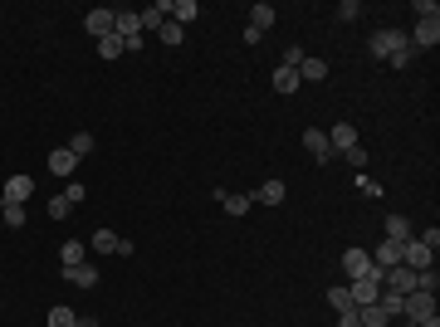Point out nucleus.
I'll return each instance as SVG.
<instances>
[{
  "label": "nucleus",
  "instance_id": "obj_10",
  "mask_svg": "<svg viewBox=\"0 0 440 327\" xmlns=\"http://www.w3.org/2000/svg\"><path fill=\"white\" fill-rule=\"evenodd\" d=\"M84 29H89L93 39H103V34H112V10H108V5H98V10H89V20H84Z\"/></svg>",
  "mask_w": 440,
  "mask_h": 327
},
{
  "label": "nucleus",
  "instance_id": "obj_28",
  "mask_svg": "<svg viewBox=\"0 0 440 327\" xmlns=\"http://www.w3.org/2000/svg\"><path fill=\"white\" fill-rule=\"evenodd\" d=\"M328 303L337 313H347V308H352V293H347V288H328Z\"/></svg>",
  "mask_w": 440,
  "mask_h": 327
},
{
  "label": "nucleus",
  "instance_id": "obj_31",
  "mask_svg": "<svg viewBox=\"0 0 440 327\" xmlns=\"http://www.w3.org/2000/svg\"><path fill=\"white\" fill-rule=\"evenodd\" d=\"M84 196H89L84 181H69V186H64V201H69V206H84Z\"/></svg>",
  "mask_w": 440,
  "mask_h": 327
},
{
  "label": "nucleus",
  "instance_id": "obj_32",
  "mask_svg": "<svg viewBox=\"0 0 440 327\" xmlns=\"http://www.w3.org/2000/svg\"><path fill=\"white\" fill-rule=\"evenodd\" d=\"M49 215H54V220H69V215H74V206H69L64 196H54V201H49Z\"/></svg>",
  "mask_w": 440,
  "mask_h": 327
},
{
  "label": "nucleus",
  "instance_id": "obj_22",
  "mask_svg": "<svg viewBox=\"0 0 440 327\" xmlns=\"http://www.w3.org/2000/svg\"><path fill=\"white\" fill-rule=\"evenodd\" d=\"M93 147H98V142H93V132H74V137H69V152H74L79 161H84V156H89Z\"/></svg>",
  "mask_w": 440,
  "mask_h": 327
},
{
  "label": "nucleus",
  "instance_id": "obj_18",
  "mask_svg": "<svg viewBox=\"0 0 440 327\" xmlns=\"http://www.w3.org/2000/svg\"><path fill=\"white\" fill-rule=\"evenodd\" d=\"M84 254H89V244H79V239H64V244H59V259H64V269L84 264Z\"/></svg>",
  "mask_w": 440,
  "mask_h": 327
},
{
  "label": "nucleus",
  "instance_id": "obj_7",
  "mask_svg": "<svg viewBox=\"0 0 440 327\" xmlns=\"http://www.w3.org/2000/svg\"><path fill=\"white\" fill-rule=\"evenodd\" d=\"M304 147H309L313 161H332V147H328V132H323V127H309V132H304Z\"/></svg>",
  "mask_w": 440,
  "mask_h": 327
},
{
  "label": "nucleus",
  "instance_id": "obj_37",
  "mask_svg": "<svg viewBox=\"0 0 440 327\" xmlns=\"http://www.w3.org/2000/svg\"><path fill=\"white\" fill-rule=\"evenodd\" d=\"M337 327H362V323H357V308H347V313H337Z\"/></svg>",
  "mask_w": 440,
  "mask_h": 327
},
{
  "label": "nucleus",
  "instance_id": "obj_8",
  "mask_svg": "<svg viewBox=\"0 0 440 327\" xmlns=\"http://www.w3.org/2000/svg\"><path fill=\"white\" fill-rule=\"evenodd\" d=\"M64 283H74V288H98V269L84 259V264H74V269H64Z\"/></svg>",
  "mask_w": 440,
  "mask_h": 327
},
{
  "label": "nucleus",
  "instance_id": "obj_1",
  "mask_svg": "<svg viewBox=\"0 0 440 327\" xmlns=\"http://www.w3.org/2000/svg\"><path fill=\"white\" fill-rule=\"evenodd\" d=\"M401 318H406V323H426V318H436V293L411 288V293L401 298Z\"/></svg>",
  "mask_w": 440,
  "mask_h": 327
},
{
  "label": "nucleus",
  "instance_id": "obj_11",
  "mask_svg": "<svg viewBox=\"0 0 440 327\" xmlns=\"http://www.w3.org/2000/svg\"><path fill=\"white\" fill-rule=\"evenodd\" d=\"M49 171H54V176H64V181H69V176H74V171H79V156H74V152H69V147H59V152H49Z\"/></svg>",
  "mask_w": 440,
  "mask_h": 327
},
{
  "label": "nucleus",
  "instance_id": "obj_17",
  "mask_svg": "<svg viewBox=\"0 0 440 327\" xmlns=\"http://www.w3.org/2000/svg\"><path fill=\"white\" fill-rule=\"evenodd\" d=\"M274 93H299V69H274Z\"/></svg>",
  "mask_w": 440,
  "mask_h": 327
},
{
  "label": "nucleus",
  "instance_id": "obj_15",
  "mask_svg": "<svg viewBox=\"0 0 440 327\" xmlns=\"http://www.w3.org/2000/svg\"><path fill=\"white\" fill-rule=\"evenodd\" d=\"M274 20H279V15H274V5H269V0H259V5H250V25H254L259 34H264V29H269Z\"/></svg>",
  "mask_w": 440,
  "mask_h": 327
},
{
  "label": "nucleus",
  "instance_id": "obj_20",
  "mask_svg": "<svg viewBox=\"0 0 440 327\" xmlns=\"http://www.w3.org/2000/svg\"><path fill=\"white\" fill-rule=\"evenodd\" d=\"M357 323L362 327H392V318H387L377 303H367V308H357Z\"/></svg>",
  "mask_w": 440,
  "mask_h": 327
},
{
  "label": "nucleus",
  "instance_id": "obj_6",
  "mask_svg": "<svg viewBox=\"0 0 440 327\" xmlns=\"http://www.w3.org/2000/svg\"><path fill=\"white\" fill-rule=\"evenodd\" d=\"M396 264H401V244H396V239H382V244L372 249V269L387 274V269H396Z\"/></svg>",
  "mask_w": 440,
  "mask_h": 327
},
{
  "label": "nucleus",
  "instance_id": "obj_25",
  "mask_svg": "<svg viewBox=\"0 0 440 327\" xmlns=\"http://www.w3.org/2000/svg\"><path fill=\"white\" fill-rule=\"evenodd\" d=\"M181 34H186V29H181L176 20H162V29H157V39H162V44H181Z\"/></svg>",
  "mask_w": 440,
  "mask_h": 327
},
{
  "label": "nucleus",
  "instance_id": "obj_29",
  "mask_svg": "<svg viewBox=\"0 0 440 327\" xmlns=\"http://www.w3.org/2000/svg\"><path fill=\"white\" fill-rule=\"evenodd\" d=\"M304 59H309V54H304V49H299V44H289V49H284V59H279V64H284V69H299V64H304Z\"/></svg>",
  "mask_w": 440,
  "mask_h": 327
},
{
  "label": "nucleus",
  "instance_id": "obj_4",
  "mask_svg": "<svg viewBox=\"0 0 440 327\" xmlns=\"http://www.w3.org/2000/svg\"><path fill=\"white\" fill-rule=\"evenodd\" d=\"M30 196H34V176H25V171L5 176V191H0V201H5V206H25Z\"/></svg>",
  "mask_w": 440,
  "mask_h": 327
},
{
  "label": "nucleus",
  "instance_id": "obj_19",
  "mask_svg": "<svg viewBox=\"0 0 440 327\" xmlns=\"http://www.w3.org/2000/svg\"><path fill=\"white\" fill-rule=\"evenodd\" d=\"M387 239L406 244V239H411V220H406V215H387Z\"/></svg>",
  "mask_w": 440,
  "mask_h": 327
},
{
  "label": "nucleus",
  "instance_id": "obj_34",
  "mask_svg": "<svg viewBox=\"0 0 440 327\" xmlns=\"http://www.w3.org/2000/svg\"><path fill=\"white\" fill-rule=\"evenodd\" d=\"M411 59H416V49H411V44H406V49H396V54H392V59H387V64H392V69H406V64H411Z\"/></svg>",
  "mask_w": 440,
  "mask_h": 327
},
{
  "label": "nucleus",
  "instance_id": "obj_26",
  "mask_svg": "<svg viewBox=\"0 0 440 327\" xmlns=\"http://www.w3.org/2000/svg\"><path fill=\"white\" fill-rule=\"evenodd\" d=\"M0 220H5L10 229H20V225H25V206H5V201H0Z\"/></svg>",
  "mask_w": 440,
  "mask_h": 327
},
{
  "label": "nucleus",
  "instance_id": "obj_14",
  "mask_svg": "<svg viewBox=\"0 0 440 327\" xmlns=\"http://www.w3.org/2000/svg\"><path fill=\"white\" fill-rule=\"evenodd\" d=\"M172 20L186 29V25H196V20H201V5H196V0H176V5H172Z\"/></svg>",
  "mask_w": 440,
  "mask_h": 327
},
{
  "label": "nucleus",
  "instance_id": "obj_40",
  "mask_svg": "<svg viewBox=\"0 0 440 327\" xmlns=\"http://www.w3.org/2000/svg\"><path fill=\"white\" fill-rule=\"evenodd\" d=\"M401 327H421V323H406V318H401Z\"/></svg>",
  "mask_w": 440,
  "mask_h": 327
},
{
  "label": "nucleus",
  "instance_id": "obj_2",
  "mask_svg": "<svg viewBox=\"0 0 440 327\" xmlns=\"http://www.w3.org/2000/svg\"><path fill=\"white\" fill-rule=\"evenodd\" d=\"M406 39H411V49H416V54H421V49H436V44H440V15H421V20H416V29H411Z\"/></svg>",
  "mask_w": 440,
  "mask_h": 327
},
{
  "label": "nucleus",
  "instance_id": "obj_36",
  "mask_svg": "<svg viewBox=\"0 0 440 327\" xmlns=\"http://www.w3.org/2000/svg\"><path fill=\"white\" fill-rule=\"evenodd\" d=\"M421 15H440V5L436 0H416V20H421Z\"/></svg>",
  "mask_w": 440,
  "mask_h": 327
},
{
  "label": "nucleus",
  "instance_id": "obj_12",
  "mask_svg": "<svg viewBox=\"0 0 440 327\" xmlns=\"http://www.w3.org/2000/svg\"><path fill=\"white\" fill-rule=\"evenodd\" d=\"M284 196H289V186H284V181H264L250 201H254V206H284Z\"/></svg>",
  "mask_w": 440,
  "mask_h": 327
},
{
  "label": "nucleus",
  "instance_id": "obj_35",
  "mask_svg": "<svg viewBox=\"0 0 440 327\" xmlns=\"http://www.w3.org/2000/svg\"><path fill=\"white\" fill-rule=\"evenodd\" d=\"M112 254H117V259H127V254H137V244H132L127 234H117V249H112Z\"/></svg>",
  "mask_w": 440,
  "mask_h": 327
},
{
  "label": "nucleus",
  "instance_id": "obj_13",
  "mask_svg": "<svg viewBox=\"0 0 440 327\" xmlns=\"http://www.w3.org/2000/svg\"><path fill=\"white\" fill-rule=\"evenodd\" d=\"M342 269H347V279H362V274L372 269V254H367V249H347V254H342Z\"/></svg>",
  "mask_w": 440,
  "mask_h": 327
},
{
  "label": "nucleus",
  "instance_id": "obj_27",
  "mask_svg": "<svg viewBox=\"0 0 440 327\" xmlns=\"http://www.w3.org/2000/svg\"><path fill=\"white\" fill-rule=\"evenodd\" d=\"M89 249H98V254H112V249H117V234H112V229H98Z\"/></svg>",
  "mask_w": 440,
  "mask_h": 327
},
{
  "label": "nucleus",
  "instance_id": "obj_3",
  "mask_svg": "<svg viewBox=\"0 0 440 327\" xmlns=\"http://www.w3.org/2000/svg\"><path fill=\"white\" fill-rule=\"evenodd\" d=\"M406 44H411V39H406L401 29H372V39H367V49H372L377 59H392V54L406 49Z\"/></svg>",
  "mask_w": 440,
  "mask_h": 327
},
{
  "label": "nucleus",
  "instance_id": "obj_24",
  "mask_svg": "<svg viewBox=\"0 0 440 327\" xmlns=\"http://www.w3.org/2000/svg\"><path fill=\"white\" fill-rule=\"evenodd\" d=\"M220 206H225L230 215H250V206H254V201H250V196H230V191H225V196H220Z\"/></svg>",
  "mask_w": 440,
  "mask_h": 327
},
{
  "label": "nucleus",
  "instance_id": "obj_30",
  "mask_svg": "<svg viewBox=\"0 0 440 327\" xmlns=\"http://www.w3.org/2000/svg\"><path fill=\"white\" fill-rule=\"evenodd\" d=\"M342 156H347V166H352V171H362V166H367V147H347Z\"/></svg>",
  "mask_w": 440,
  "mask_h": 327
},
{
  "label": "nucleus",
  "instance_id": "obj_21",
  "mask_svg": "<svg viewBox=\"0 0 440 327\" xmlns=\"http://www.w3.org/2000/svg\"><path fill=\"white\" fill-rule=\"evenodd\" d=\"M49 327H79V313H74L69 303H54V308H49Z\"/></svg>",
  "mask_w": 440,
  "mask_h": 327
},
{
  "label": "nucleus",
  "instance_id": "obj_9",
  "mask_svg": "<svg viewBox=\"0 0 440 327\" xmlns=\"http://www.w3.org/2000/svg\"><path fill=\"white\" fill-rule=\"evenodd\" d=\"M328 147H332V156H342L347 147H357V132H352V122H337V127H328Z\"/></svg>",
  "mask_w": 440,
  "mask_h": 327
},
{
  "label": "nucleus",
  "instance_id": "obj_23",
  "mask_svg": "<svg viewBox=\"0 0 440 327\" xmlns=\"http://www.w3.org/2000/svg\"><path fill=\"white\" fill-rule=\"evenodd\" d=\"M117 54H127V44H122L117 34H103V39H98V59H117Z\"/></svg>",
  "mask_w": 440,
  "mask_h": 327
},
{
  "label": "nucleus",
  "instance_id": "obj_38",
  "mask_svg": "<svg viewBox=\"0 0 440 327\" xmlns=\"http://www.w3.org/2000/svg\"><path fill=\"white\" fill-rule=\"evenodd\" d=\"M79 327H103V323L98 318H79Z\"/></svg>",
  "mask_w": 440,
  "mask_h": 327
},
{
  "label": "nucleus",
  "instance_id": "obj_33",
  "mask_svg": "<svg viewBox=\"0 0 440 327\" xmlns=\"http://www.w3.org/2000/svg\"><path fill=\"white\" fill-rule=\"evenodd\" d=\"M357 15H362V5H357V0H342V5H337V20H347V25H352Z\"/></svg>",
  "mask_w": 440,
  "mask_h": 327
},
{
  "label": "nucleus",
  "instance_id": "obj_16",
  "mask_svg": "<svg viewBox=\"0 0 440 327\" xmlns=\"http://www.w3.org/2000/svg\"><path fill=\"white\" fill-rule=\"evenodd\" d=\"M323 79H328V64L323 59H304L299 64V84H323Z\"/></svg>",
  "mask_w": 440,
  "mask_h": 327
},
{
  "label": "nucleus",
  "instance_id": "obj_5",
  "mask_svg": "<svg viewBox=\"0 0 440 327\" xmlns=\"http://www.w3.org/2000/svg\"><path fill=\"white\" fill-rule=\"evenodd\" d=\"M401 264L416 269V274H421V269H436V249H426L421 239H406V244H401Z\"/></svg>",
  "mask_w": 440,
  "mask_h": 327
},
{
  "label": "nucleus",
  "instance_id": "obj_39",
  "mask_svg": "<svg viewBox=\"0 0 440 327\" xmlns=\"http://www.w3.org/2000/svg\"><path fill=\"white\" fill-rule=\"evenodd\" d=\"M421 327H440V318H426V323H421Z\"/></svg>",
  "mask_w": 440,
  "mask_h": 327
}]
</instances>
